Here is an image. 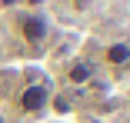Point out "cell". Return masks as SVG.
Returning <instances> with one entry per match:
<instances>
[{
  "label": "cell",
  "mask_w": 130,
  "mask_h": 123,
  "mask_svg": "<svg viewBox=\"0 0 130 123\" xmlns=\"http://www.w3.org/2000/svg\"><path fill=\"white\" fill-rule=\"evenodd\" d=\"M13 33L27 43V47H43L50 37V20L40 10H17L13 17Z\"/></svg>",
  "instance_id": "1"
},
{
  "label": "cell",
  "mask_w": 130,
  "mask_h": 123,
  "mask_svg": "<svg viewBox=\"0 0 130 123\" xmlns=\"http://www.w3.org/2000/svg\"><path fill=\"white\" fill-rule=\"evenodd\" d=\"M67 80H70L73 87H84V83H90V80H93V67H90L87 60H73V63L67 67Z\"/></svg>",
  "instance_id": "4"
},
{
  "label": "cell",
  "mask_w": 130,
  "mask_h": 123,
  "mask_svg": "<svg viewBox=\"0 0 130 123\" xmlns=\"http://www.w3.org/2000/svg\"><path fill=\"white\" fill-rule=\"evenodd\" d=\"M0 123H4V120H0Z\"/></svg>",
  "instance_id": "5"
},
{
  "label": "cell",
  "mask_w": 130,
  "mask_h": 123,
  "mask_svg": "<svg viewBox=\"0 0 130 123\" xmlns=\"http://www.w3.org/2000/svg\"><path fill=\"white\" fill-rule=\"evenodd\" d=\"M50 100H54V93H50V83L43 80H34V83H23L13 96V103H17V113L23 116H37L50 107Z\"/></svg>",
  "instance_id": "2"
},
{
  "label": "cell",
  "mask_w": 130,
  "mask_h": 123,
  "mask_svg": "<svg viewBox=\"0 0 130 123\" xmlns=\"http://www.w3.org/2000/svg\"><path fill=\"white\" fill-rule=\"evenodd\" d=\"M103 63L107 67H127L130 63V43L127 40H113L103 47Z\"/></svg>",
  "instance_id": "3"
}]
</instances>
